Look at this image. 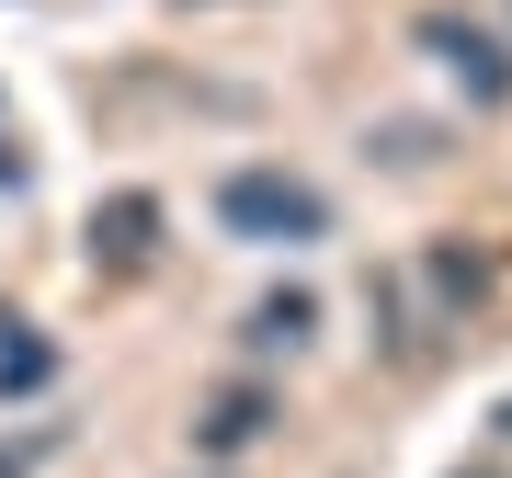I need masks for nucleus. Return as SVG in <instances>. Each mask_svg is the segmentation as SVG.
<instances>
[{
	"instance_id": "nucleus-1",
	"label": "nucleus",
	"mask_w": 512,
	"mask_h": 478,
	"mask_svg": "<svg viewBox=\"0 0 512 478\" xmlns=\"http://www.w3.org/2000/svg\"><path fill=\"white\" fill-rule=\"evenodd\" d=\"M217 217L239 239H319L330 228V194L296 183V171H228V183H217Z\"/></svg>"
},
{
	"instance_id": "nucleus-2",
	"label": "nucleus",
	"mask_w": 512,
	"mask_h": 478,
	"mask_svg": "<svg viewBox=\"0 0 512 478\" xmlns=\"http://www.w3.org/2000/svg\"><path fill=\"white\" fill-rule=\"evenodd\" d=\"M148 251H160V194H103L92 205V262L103 274H137Z\"/></svg>"
},
{
	"instance_id": "nucleus-3",
	"label": "nucleus",
	"mask_w": 512,
	"mask_h": 478,
	"mask_svg": "<svg viewBox=\"0 0 512 478\" xmlns=\"http://www.w3.org/2000/svg\"><path fill=\"white\" fill-rule=\"evenodd\" d=\"M421 46H433V57L467 80L478 103H501V92H512V57H501L490 35H478V23H444V12H433V23H421Z\"/></svg>"
},
{
	"instance_id": "nucleus-4",
	"label": "nucleus",
	"mask_w": 512,
	"mask_h": 478,
	"mask_svg": "<svg viewBox=\"0 0 512 478\" xmlns=\"http://www.w3.org/2000/svg\"><path fill=\"white\" fill-rule=\"evenodd\" d=\"M262 422H274V399H262V387H217V399L194 410V456H251Z\"/></svg>"
},
{
	"instance_id": "nucleus-5",
	"label": "nucleus",
	"mask_w": 512,
	"mask_h": 478,
	"mask_svg": "<svg viewBox=\"0 0 512 478\" xmlns=\"http://www.w3.org/2000/svg\"><path fill=\"white\" fill-rule=\"evenodd\" d=\"M57 376V353L23 331V319H0V399H23V387H46Z\"/></svg>"
},
{
	"instance_id": "nucleus-6",
	"label": "nucleus",
	"mask_w": 512,
	"mask_h": 478,
	"mask_svg": "<svg viewBox=\"0 0 512 478\" xmlns=\"http://www.w3.org/2000/svg\"><path fill=\"white\" fill-rule=\"evenodd\" d=\"M421 274H433V296H444V308H478V296H490V262H478V251H456V239H444Z\"/></svg>"
},
{
	"instance_id": "nucleus-7",
	"label": "nucleus",
	"mask_w": 512,
	"mask_h": 478,
	"mask_svg": "<svg viewBox=\"0 0 512 478\" xmlns=\"http://www.w3.org/2000/svg\"><path fill=\"white\" fill-rule=\"evenodd\" d=\"M308 319H319V296H262V308H251V342H308Z\"/></svg>"
}]
</instances>
